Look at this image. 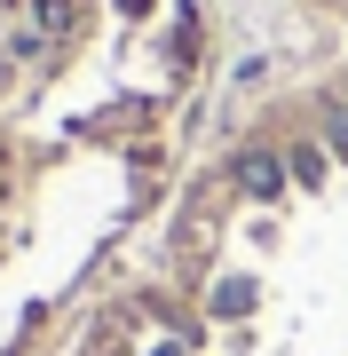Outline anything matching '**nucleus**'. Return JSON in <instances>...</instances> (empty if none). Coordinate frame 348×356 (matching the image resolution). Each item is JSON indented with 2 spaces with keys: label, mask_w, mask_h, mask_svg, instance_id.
Here are the masks:
<instances>
[{
  "label": "nucleus",
  "mask_w": 348,
  "mask_h": 356,
  "mask_svg": "<svg viewBox=\"0 0 348 356\" xmlns=\"http://www.w3.org/2000/svg\"><path fill=\"white\" fill-rule=\"evenodd\" d=\"M230 175H238V191H245V198H277V191H285V166H277L270 151H245Z\"/></svg>",
  "instance_id": "obj_1"
},
{
  "label": "nucleus",
  "mask_w": 348,
  "mask_h": 356,
  "mask_svg": "<svg viewBox=\"0 0 348 356\" xmlns=\"http://www.w3.org/2000/svg\"><path fill=\"white\" fill-rule=\"evenodd\" d=\"M214 309H230V317H238V309H254V285H245V277H230V285H214Z\"/></svg>",
  "instance_id": "obj_2"
},
{
  "label": "nucleus",
  "mask_w": 348,
  "mask_h": 356,
  "mask_svg": "<svg viewBox=\"0 0 348 356\" xmlns=\"http://www.w3.org/2000/svg\"><path fill=\"white\" fill-rule=\"evenodd\" d=\"M32 8H40V32H64V24H72V8H79V0H32Z\"/></svg>",
  "instance_id": "obj_3"
},
{
  "label": "nucleus",
  "mask_w": 348,
  "mask_h": 356,
  "mask_svg": "<svg viewBox=\"0 0 348 356\" xmlns=\"http://www.w3.org/2000/svg\"><path fill=\"white\" fill-rule=\"evenodd\" d=\"M324 135H333V151L348 159V111H333V119H324Z\"/></svg>",
  "instance_id": "obj_4"
}]
</instances>
